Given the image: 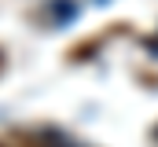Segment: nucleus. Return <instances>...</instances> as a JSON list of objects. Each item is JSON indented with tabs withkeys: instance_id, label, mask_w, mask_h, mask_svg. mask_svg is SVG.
Here are the masks:
<instances>
[{
	"instance_id": "f03ea898",
	"label": "nucleus",
	"mask_w": 158,
	"mask_h": 147,
	"mask_svg": "<svg viewBox=\"0 0 158 147\" xmlns=\"http://www.w3.org/2000/svg\"><path fill=\"white\" fill-rule=\"evenodd\" d=\"M0 147H7V144H0Z\"/></svg>"
},
{
	"instance_id": "f257e3e1",
	"label": "nucleus",
	"mask_w": 158,
	"mask_h": 147,
	"mask_svg": "<svg viewBox=\"0 0 158 147\" xmlns=\"http://www.w3.org/2000/svg\"><path fill=\"white\" fill-rule=\"evenodd\" d=\"M0 70H4V52H0Z\"/></svg>"
}]
</instances>
